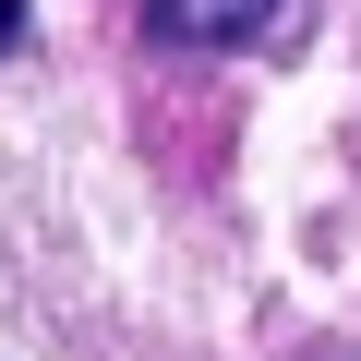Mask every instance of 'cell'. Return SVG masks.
I'll list each match as a JSON object with an SVG mask.
<instances>
[{
	"instance_id": "cell-2",
	"label": "cell",
	"mask_w": 361,
	"mask_h": 361,
	"mask_svg": "<svg viewBox=\"0 0 361 361\" xmlns=\"http://www.w3.org/2000/svg\"><path fill=\"white\" fill-rule=\"evenodd\" d=\"M13 37H25V0H0V49H13Z\"/></svg>"
},
{
	"instance_id": "cell-1",
	"label": "cell",
	"mask_w": 361,
	"mask_h": 361,
	"mask_svg": "<svg viewBox=\"0 0 361 361\" xmlns=\"http://www.w3.org/2000/svg\"><path fill=\"white\" fill-rule=\"evenodd\" d=\"M289 0H145V37L157 49H253Z\"/></svg>"
}]
</instances>
